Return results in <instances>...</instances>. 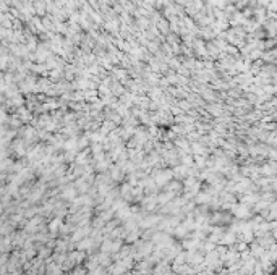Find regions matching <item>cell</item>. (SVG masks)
Listing matches in <instances>:
<instances>
[{
    "instance_id": "6da1fadb",
    "label": "cell",
    "mask_w": 277,
    "mask_h": 275,
    "mask_svg": "<svg viewBox=\"0 0 277 275\" xmlns=\"http://www.w3.org/2000/svg\"><path fill=\"white\" fill-rule=\"evenodd\" d=\"M156 175L157 176H154V181L157 183V185H164V183H167V181H170L172 180V171H169V170H162V171H156Z\"/></svg>"
},
{
    "instance_id": "7a4b0ae2",
    "label": "cell",
    "mask_w": 277,
    "mask_h": 275,
    "mask_svg": "<svg viewBox=\"0 0 277 275\" xmlns=\"http://www.w3.org/2000/svg\"><path fill=\"white\" fill-rule=\"evenodd\" d=\"M206 149L203 147V146H199V144H193V152H195V156H204V152Z\"/></svg>"
}]
</instances>
